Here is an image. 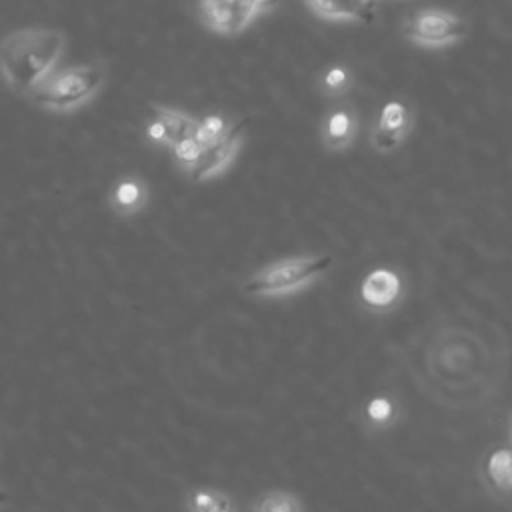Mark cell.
<instances>
[{"mask_svg":"<svg viewBox=\"0 0 512 512\" xmlns=\"http://www.w3.org/2000/svg\"><path fill=\"white\" fill-rule=\"evenodd\" d=\"M508 372L502 336L478 322L446 320L430 326L410 350V374L424 394L446 408L490 402Z\"/></svg>","mask_w":512,"mask_h":512,"instance_id":"1","label":"cell"},{"mask_svg":"<svg viewBox=\"0 0 512 512\" xmlns=\"http://www.w3.org/2000/svg\"><path fill=\"white\" fill-rule=\"evenodd\" d=\"M68 38L60 28L26 26L0 38V78L10 92L30 98L58 68Z\"/></svg>","mask_w":512,"mask_h":512,"instance_id":"2","label":"cell"},{"mask_svg":"<svg viewBox=\"0 0 512 512\" xmlns=\"http://www.w3.org/2000/svg\"><path fill=\"white\" fill-rule=\"evenodd\" d=\"M332 266L330 254H292L252 270L240 284L250 298H286L308 290Z\"/></svg>","mask_w":512,"mask_h":512,"instance_id":"3","label":"cell"},{"mask_svg":"<svg viewBox=\"0 0 512 512\" xmlns=\"http://www.w3.org/2000/svg\"><path fill=\"white\" fill-rule=\"evenodd\" d=\"M106 66L102 62H82L56 68L28 98L50 114H72L90 104L106 86Z\"/></svg>","mask_w":512,"mask_h":512,"instance_id":"4","label":"cell"},{"mask_svg":"<svg viewBox=\"0 0 512 512\" xmlns=\"http://www.w3.org/2000/svg\"><path fill=\"white\" fill-rule=\"evenodd\" d=\"M274 2L276 0H200V16L210 32L236 36L272 8Z\"/></svg>","mask_w":512,"mask_h":512,"instance_id":"5","label":"cell"},{"mask_svg":"<svg viewBox=\"0 0 512 512\" xmlns=\"http://www.w3.org/2000/svg\"><path fill=\"white\" fill-rule=\"evenodd\" d=\"M404 32L418 46L444 48L466 36V22L444 10H424L406 24Z\"/></svg>","mask_w":512,"mask_h":512,"instance_id":"6","label":"cell"},{"mask_svg":"<svg viewBox=\"0 0 512 512\" xmlns=\"http://www.w3.org/2000/svg\"><path fill=\"white\" fill-rule=\"evenodd\" d=\"M244 140H246V120H240L230 128L226 136H222L218 142L204 148L198 164L192 168L188 178L196 184H202L226 174L234 166L238 154L242 152Z\"/></svg>","mask_w":512,"mask_h":512,"instance_id":"7","label":"cell"},{"mask_svg":"<svg viewBox=\"0 0 512 512\" xmlns=\"http://www.w3.org/2000/svg\"><path fill=\"white\" fill-rule=\"evenodd\" d=\"M358 298L368 312L388 314L404 298V278L388 266L372 268L358 286Z\"/></svg>","mask_w":512,"mask_h":512,"instance_id":"8","label":"cell"},{"mask_svg":"<svg viewBox=\"0 0 512 512\" xmlns=\"http://www.w3.org/2000/svg\"><path fill=\"white\" fill-rule=\"evenodd\" d=\"M414 128V114L398 100H390L380 108V114L370 130V146L378 154L398 150Z\"/></svg>","mask_w":512,"mask_h":512,"instance_id":"9","label":"cell"},{"mask_svg":"<svg viewBox=\"0 0 512 512\" xmlns=\"http://www.w3.org/2000/svg\"><path fill=\"white\" fill-rule=\"evenodd\" d=\"M360 118L352 104H336L326 110L318 124V140L326 152H344L354 146Z\"/></svg>","mask_w":512,"mask_h":512,"instance_id":"10","label":"cell"},{"mask_svg":"<svg viewBox=\"0 0 512 512\" xmlns=\"http://www.w3.org/2000/svg\"><path fill=\"white\" fill-rule=\"evenodd\" d=\"M150 202V186L136 172L120 174L106 192V204L118 218H134L146 210Z\"/></svg>","mask_w":512,"mask_h":512,"instance_id":"11","label":"cell"},{"mask_svg":"<svg viewBox=\"0 0 512 512\" xmlns=\"http://www.w3.org/2000/svg\"><path fill=\"white\" fill-rule=\"evenodd\" d=\"M400 414L402 408L394 396L376 394L364 404L360 418L368 432H386L400 420Z\"/></svg>","mask_w":512,"mask_h":512,"instance_id":"12","label":"cell"},{"mask_svg":"<svg viewBox=\"0 0 512 512\" xmlns=\"http://www.w3.org/2000/svg\"><path fill=\"white\" fill-rule=\"evenodd\" d=\"M308 8L330 22H358L368 16L374 0H306Z\"/></svg>","mask_w":512,"mask_h":512,"instance_id":"13","label":"cell"},{"mask_svg":"<svg viewBox=\"0 0 512 512\" xmlns=\"http://www.w3.org/2000/svg\"><path fill=\"white\" fill-rule=\"evenodd\" d=\"M182 506L188 512H236L238 504L234 496L222 488L196 486L184 494Z\"/></svg>","mask_w":512,"mask_h":512,"instance_id":"14","label":"cell"},{"mask_svg":"<svg viewBox=\"0 0 512 512\" xmlns=\"http://www.w3.org/2000/svg\"><path fill=\"white\" fill-rule=\"evenodd\" d=\"M482 478L496 496H512V448L490 452L484 462Z\"/></svg>","mask_w":512,"mask_h":512,"instance_id":"15","label":"cell"},{"mask_svg":"<svg viewBox=\"0 0 512 512\" xmlns=\"http://www.w3.org/2000/svg\"><path fill=\"white\" fill-rule=\"evenodd\" d=\"M252 512H302L304 502L298 494L290 490H266L256 496V500L250 504Z\"/></svg>","mask_w":512,"mask_h":512,"instance_id":"16","label":"cell"},{"mask_svg":"<svg viewBox=\"0 0 512 512\" xmlns=\"http://www.w3.org/2000/svg\"><path fill=\"white\" fill-rule=\"evenodd\" d=\"M150 110H152V114H156L168 126V130L174 136V144L194 132L198 116H192L190 112H186L182 108L166 106V104H158V102H152Z\"/></svg>","mask_w":512,"mask_h":512,"instance_id":"17","label":"cell"},{"mask_svg":"<svg viewBox=\"0 0 512 512\" xmlns=\"http://www.w3.org/2000/svg\"><path fill=\"white\" fill-rule=\"evenodd\" d=\"M232 126H234V122L230 116H226L222 112H208V114L198 116L192 134L206 148V146L218 142L222 136H226Z\"/></svg>","mask_w":512,"mask_h":512,"instance_id":"18","label":"cell"},{"mask_svg":"<svg viewBox=\"0 0 512 512\" xmlns=\"http://www.w3.org/2000/svg\"><path fill=\"white\" fill-rule=\"evenodd\" d=\"M204 152V146L194 138V134L178 140L172 148H170V156H172V162L174 166L184 174L188 176L192 172V168L198 164L200 156Z\"/></svg>","mask_w":512,"mask_h":512,"instance_id":"19","label":"cell"},{"mask_svg":"<svg viewBox=\"0 0 512 512\" xmlns=\"http://www.w3.org/2000/svg\"><path fill=\"white\" fill-rule=\"evenodd\" d=\"M318 88L328 98L344 96L352 88V76L344 66H330L318 78Z\"/></svg>","mask_w":512,"mask_h":512,"instance_id":"20","label":"cell"},{"mask_svg":"<svg viewBox=\"0 0 512 512\" xmlns=\"http://www.w3.org/2000/svg\"><path fill=\"white\" fill-rule=\"evenodd\" d=\"M142 134H144L146 144L152 146V148H160V150L170 152V148L174 146L172 132L168 130V126L156 114H150V118L144 122Z\"/></svg>","mask_w":512,"mask_h":512,"instance_id":"21","label":"cell"},{"mask_svg":"<svg viewBox=\"0 0 512 512\" xmlns=\"http://www.w3.org/2000/svg\"><path fill=\"white\" fill-rule=\"evenodd\" d=\"M8 504V492H4L2 488H0V508H4Z\"/></svg>","mask_w":512,"mask_h":512,"instance_id":"22","label":"cell"}]
</instances>
